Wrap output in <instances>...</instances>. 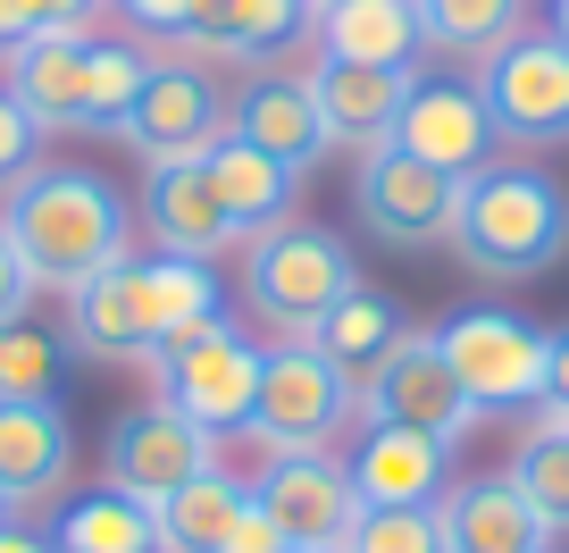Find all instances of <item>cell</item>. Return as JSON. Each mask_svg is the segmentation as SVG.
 Returning <instances> with one entry per match:
<instances>
[{"mask_svg": "<svg viewBox=\"0 0 569 553\" xmlns=\"http://www.w3.org/2000/svg\"><path fill=\"white\" fill-rule=\"evenodd\" d=\"M436 344H445L469 411H536L545 403V353H552L545 327L511 319V310H461V319L436 327Z\"/></svg>", "mask_w": 569, "mask_h": 553, "instance_id": "cell-9", "label": "cell"}, {"mask_svg": "<svg viewBox=\"0 0 569 553\" xmlns=\"http://www.w3.org/2000/svg\"><path fill=\"white\" fill-rule=\"evenodd\" d=\"M310 9H327V0H310Z\"/></svg>", "mask_w": 569, "mask_h": 553, "instance_id": "cell-42", "label": "cell"}, {"mask_svg": "<svg viewBox=\"0 0 569 553\" xmlns=\"http://www.w3.org/2000/svg\"><path fill=\"white\" fill-rule=\"evenodd\" d=\"M352 210L377 244L393 251H427V244H452V210H461V177L410 160V151H360V177H352Z\"/></svg>", "mask_w": 569, "mask_h": 553, "instance_id": "cell-10", "label": "cell"}, {"mask_svg": "<svg viewBox=\"0 0 569 553\" xmlns=\"http://www.w3.org/2000/svg\"><path fill=\"white\" fill-rule=\"evenodd\" d=\"M302 85H310V101H319L327 144L386 151V144H393V126H402L410 85H419V68H360V59H319Z\"/></svg>", "mask_w": 569, "mask_h": 553, "instance_id": "cell-15", "label": "cell"}, {"mask_svg": "<svg viewBox=\"0 0 569 553\" xmlns=\"http://www.w3.org/2000/svg\"><path fill=\"white\" fill-rule=\"evenodd\" d=\"M445 553H552V529L511 478H461L436 503Z\"/></svg>", "mask_w": 569, "mask_h": 553, "instance_id": "cell-19", "label": "cell"}, {"mask_svg": "<svg viewBox=\"0 0 569 553\" xmlns=\"http://www.w3.org/2000/svg\"><path fill=\"white\" fill-rule=\"evenodd\" d=\"M360 419H369V428L436 436V445H461L469 436L478 411H469V394H461V377H452L436 327H402V336H393V353L360 377Z\"/></svg>", "mask_w": 569, "mask_h": 553, "instance_id": "cell-8", "label": "cell"}, {"mask_svg": "<svg viewBox=\"0 0 569 553\" xmlns=\"http://www.w3.org/2000/svg\"><path fill=\"white\" fill-rule=\"evenodd\" d=\"M260 344L243 336L234 319H218V327H201V336H184V344H168L160 361H151V377H160V403L177 411L184 428H201L218 445V436H234V428H251V403H260Z\"/></svg>", "mask_w": 569, "mask_h": 553, "instance_id": "cell-6", "label": "cell"}, {"mask_svg": "<svg viewBox=\"0 0 569 553\" xmlns=\"http://www.w3.org/2000/svg\"><path fill=\"white\" fill-rule=\"evenodd\" d=\"M59 369H68V336L42 319L0 327V403H59Z\"/></svg>", "mask_w": 569, "mask_h": 553, "instance_id": "cell-29", "label": "cell"}, {"mask_svg": "<svg viewBox=\"0 0 569 553\" xmlns=\"http://www.w3.org/2000/svg\"><path fill=\"white\" fill-rule=\"evenodd\" d=\"M545 34H561V42H569V0H552V9H545Z\"/></svg>", "mask_w": 569, "mask_h": 553, "instance_id": "cell-40", "label": "cell"}, {"mask_svg": "<svg viewBox=\"0 0 569 553\" xmlns=\"http://www.w3.org/2000/svg\"><path fill=\"white\" fill-rule=\"evenodd\" d=\"M343 294H360L352 251L327 227H302V218H284L277 235H260L251 260H243V303L260 310L284 344H310V327H319Z\"/></svg>", "mask_w": 569, "mask_h": 553, "instance_id": "cell-4", "label": "cell"}, {"mask_svg": "<svg viewBox=\"0 0 569 553\" xmlns=\"http://www.w3.org/2000/svg\"><path fill=\"white\" fill-rule=\"evenodd\" d=\"M528 26V0H419V34L427 51H452V59H486Z\"/></svg>", "mask_w": 569, "mask_h": 553, "instance_id": "cell-28", "label": "cell"}, {"mask_svg": "<svg viewBox=\"0 0 569 553\" xmlns=\"http://www.w3.org/2000/svg\"><path fill=\"white\" fill-rule=\"evenodd\" d=\"M452 251L486 286H528L569 260V194L545 168H478L452 210Z\"/></svg>", "mask_w": 569, "mask_h": 553, "instance_id": "cell-3", "label": "cell"}, {"mask_svg": "<svg viewBox=\"0 0 569 553\" xmlns=\"http://www.w3.org/2000/svg\"><path fill=\"white\" fill-rule=\"evenodd\" d=\"M84 59H92V34H34V42L9 51L0 92H9L42 135H68V126H84Z\"/></svg>", "mask_w": 569, "mask_h": 553, "instance_id": "cell-21", "label": "cell"}, {"mask_svg": "<svg viewBox=\"0 0 569 553\" xmlns=\"http://www.w3.org/2000/svg\"><path fill=\"white\" fill-rule=\"evenodd\" d=\"M360 386L319 361L310 344H277L260 361V403H251V436L268 453H336V436L352 428Z\"/></svg>", "mask_w": 569, "mask_h": 553, "instance_id": "cell-7", "label": "cell"}, {"mask_svg": "<svg viewBox=\"0 0 569 553\" xmlns=\"http://www.w3.org/2000/svg\"><path fill=\"white\" fill-rule=\"evenodd\" d=\"M0 235L18 244L34 294H76L101 268L134 260V210L92 168H26L0 201Z\"/></svg>", "mask_w": 569, "mask_h": 553, "instance_id": "cell-1", "label": "cell"}, {"mask_svg": "<svg viewBox=\"0 0 569 553\" xmlns=\"http://www.w3.org/2000/svg\"><path fill=\"white\" fill-rule=\"evenodd\" d=\"M502 478H511L519 495L545 512L552 536H569V428H545V419H536V428L519 436V453H511V470H502Z\"/></svg>", "mask_w": 569, "mask_h": 553, "instance_id": "cell-30", "label": "cell"}, {"mask_svg": "<svg viewBox=\"0 0 569 553\" xmlns=\"http://www.w3.org/2000/svg\"><path fill=\"white\" fill-rule=\"evenodd\" d=\"M0 553H51V536L18 529V520H0Z\"/></svg>", "mask_w": 569, "mask_h": 553, "instance_id": "cell-39", "label": "cell"}, {"mask_svg": "<svg viewBox=\"0 0 569 553\" xmlns=\"http://www.w3.org/2000/svg\"><path fill=\"white\" fill-rule=\"evenodd\" d=\"M419 0H327L319 9V59H360V68H419Z\"/></svg>", "mask_w": 569, "mask_h": 553, "instance_id": "cell-23", "label": "cell"}, {"mask_svg": "<svg viewBox=\"0 0 569 553\" xmlns=\"http://www.w3.org/2000/svg\"><path fill=\"white\" fill-rule=\"evenodd\" d=\"M393 336H402V310H393V294H369V286H360V294H343V303L327 310L319 327H310V353L336 361V369L360 386V377H369L377 361L393 353Z\"/></svg>", "mask_w": 569, "mask_h": 553, "instance_id": "cell-26", "label": "cell"}, {"mask_svg": "<svg viewBox=\"0 0 569 553\" xmlns=\"http://www.w3.org/2000/svg\"><path fill=\"white\" fill-rule=\"evenodd\" d=\"M201 470H218V445L201 428H184L160 394L109 419V486H118L126 503H168L184 478H201Z\"/></svg>", "mask_w": 569, "mask_h": 553, "instance_id": "cell-12", "label": "cell"}, {"mask_svg": "<svg viewBox=\"0 0 569 553\" xmlns=\"http://www.w3.org/2000/svg\"><path fill=\"white\" fill-rule=\"evenodd\" d=\"M393 151H410V160L445 168V177H478L486 160H495V126H486V101L478 85H461V76H419L402 101V126H393Z\"/></svg>", "mask_w": 569, "mask_h": 553, "instance_id": "cell-14", "label": "cell"}, {"mask_svg": "<svg viewBox=\"0 0 569 553\" xmlns=\"http://www.w3.org/2000/svg\"><path fill=\"white\" fill-rule=\"evenodd\" d=\"M109 9H126L142 34H177L184 26V0H109Z\"/></svg>", "mask_w": 569, "mask_h": 553, "instance_id": "cell-38", "label": "cell"}, {"mask_svg": "<svg viewBox=\"0 0 569 553\" xmlns=\"http://www.w3.org/2000/svg\"><path fill=\"white\" fill-rule=\"evenodd\" d=\"M227 319V294L201 260H118L68 294V344L92 361H160L168 344Z\"/></svg>", "mask_w": 569, "mask_h": 553, "instance_id": "cell-2", "label": "cell"}, {"mask_svg": "<svg viewBox=\"0 0 569 553\" xmlns=\"http://www.w3.org/2000/svg\"><path fill=\"white\" fill-rule=\"evenodd\" d=\"M26 303H34V277H26L18 244L0 235V327H9V319H26Z\"/></svg>", "mask_w": 569, "mask_h": 553, "instance_id": "cell-36", "label": "cell"}, {"mask_svg": "<svg viewBox=\"0 0 569 553\" xmlns=\"http://www.w3.org/2000/svg\"><path fill=\"white\" fill-rule=\"evenodd\" d=\"M251 503L277 520V536H284L293 553H310V545L343 553V536H352V520H360L352 470H343L336 453H268Z\"/></svg>", "mask_w": 569, "mask_h": 553, "instance_id": "cell-11", "label": "cell"}, {"mask_svg": "<svg viewBox=\"0 0 569 553\" xmlns=\"http://www.w3.org/2000/svg\"><path fill=\"white\" fill-rule=\"evenodd\" d=\"M51 553H160V520L151 503H126L118 486H101L51 520Z\"/></svg>", "mask_w": 569, "mask_h": 553, "instance_id": "cell-27", "label": "cell"}, {"mask_svg": "<svg viewBox=\"0 0 569 553\" xmlns=\"http://www.w3.org/2000/svg\"><path fill=\"white\" fill-rule=\"evenodd\" d=\"M34 160H42V126L26 118V109L9 101V92H0V185H18Z\"/></svg>", "mask_w": 569, "mask_h": 553, "instance_id": "cell-33", "label": "cell"}, {"mask_svg": "<svg viewBox=\"0 0 569 553\" xmlns=\"http://www.w3.org/2000/svg\"><path fill=\"white\" fill-rule=\"evenodd\" d=\"M536 419H545V428H569V327L545 353V403H536Z\"/></svg>", "mask_w": 569, "mask_h": 553, "instance_id": "cell-34", "label": "cell"}, {"mask_svg": "<svg viewBox=\"0 0 569 553\" xmlns=\"http://www.w3.org/2000/svg\"><path fill=\"white\" fill-rule=\"evenodd\" d=\"M218 553H293V545L277 536V520H268L260 503H243V512H234V529H227V545H218Z\"/></svg>", "mask_w": 569, "mask_h": 553, "instance_id": "cell-35", "label": "cell"}, {"mask_svg": "<svg viewBox=\"0 0 569 553\" xmlns=\"http://www.w3.org/2000/svg\"><path fill=\"white\" fill-rule=\"evenodd\" d=\"M142 227H151V244H160L168 260H201V268L243 244L234 218L218 210V185H210L201 160H160L142 177Z\"/></svg>", "mask_w": 569, "mask_h": 553, "instance_id": "cell-16", "label": "cell"}, {"mask_svg": "<svg viewBox=\"0 0 569 553\" xmlns=\"http://www.w3.org/2000/svg\"><path fill=\"white\" fill-rule=\"evenodd\" d=\"M218 135H227V92L201 68H160V59H151V76H142L134 109H126V126H118V144L160 168V160H201Z\"/></svg>", "mask_w": 569, "mask_h": 553, "instance_id": "cell-13", "label": "cell"}, {"mask_svg": "<svg viewBox=\"0 0 569 553\" xmlns=\"http://www.w3.org/2000/svg\"><path fill=\"white\" fill-rule=\"evenodd\" d=\"M310 553H327V545H310Z\"/></svg>", "mask_w": 569, "mask_h": 553, "instance_id": "cell-43", "label": "cell"}, {"mask_svg": "<svg viewBox=\"0 0 569 553\" xmlns=\"http://www.w3.org/2000/svg\"><path fill=\"white\" fill-rule=\"evenodd\" d=\"M0 520H9V495H0Z\"/></svg>", "mask_w": 569, "mask_h": 553, "instance_id": "cell-41", "label": "cell"}, {"mask_svg": "<svg viewBox=\"0 0 569 553\" xmlns=\"http://www.w3.org/2000/svg\"><path fill=\"white\" fill-rule=\"evenodd\" d=\"M310 0H184L177 42H193L201 59H284L310 34Z\"/></svg>", "mask_w": 569, "mask_h": 553, "instance_id": "cell-18", "label": "cell"}, {"mask_svg": "<svg viewBox=\"0 0 569 553\" xmlns=\"http://www.w3.org/2000/svg\"><path fill=\"white\" fill-rule=\"evenodd\" d=\"M343 470H352L360 512H436L445 478H452V445L410 436V428H369Z\"/></svg>", "mask_w": 569, "mask_h": 553, "instance_id": "cell-17", "label": "cell"}, {"mask_svg": "<svg viewBox=\"0 0 569 553\" xmlns=\"http://www.w3.org/2000/svg\"><path fill=\"white\" fill-rule=\"evenodd\" d=\"M68 478H76L68 411L59 403H0V495H9V512L68 495Z\"/></svg>", "mask_w": 569, "mask_h": 553, "instance_id": "cell-20", "label": "cell"}, {"mask_svg": "<svg viewBox=\"0 0 569 553\" xmlns=\"http://www.w3.org/2000/svg\"><path fill=\"white\" fill-rule=\"evenodd\" d=\"M478 101H486V126L495 144H519V151H561L569 144V42L545 34V26H519L502 51L478 59Z\"/></svg>", "mask_w": 569, "mask_h": 553, "instance_id": "cell-5", "label": "cell"}, {"mask_svg": "<svg viewBox=\"0 0 569 553\" xmlns=\"http://www.w3.org/2000/svg\"><path fill=\"white\" fill-rule=\"evenodd\" d=\"M142 76H151V59H142L134 42H118V34L92 42V59H84V126H92V135H118V126H126Z\"/></svg>", "mask_w": 569, "mask_h": 553, "instance_id": "cell-31", "label": "cell"}, {"mask_svg": "<svg viewBox=\"0 0 569 553\" xmlns=\"http://www.w3.org/2000/svg\"><path fill=\"white\" fill-rule=\"evenodd\" d=\"M26 9H34L42 34H84V26L109 9V0H26Z\"/></svg>", "mask_w": 569, "mask_h": 553, "instance_id": "cell-37", "label": "cell"}, {"mask_svg": "<svg viewBox=\"0 0 569 553\" xmlns=\"http://www.w3.org/2000/svg\"><path fill=\"white\" fill-rule=\"evenodd\" d=\"M227 135H243L251 151L284 160L293 177H302V168L327 151L319 101H310V85H293V76H260L251 92H234V101H227Z\"/></svg>", "mask_w": 569, "mask_h": 553, "instance_id": "cell-22", "label": "cell"}, {"mask_svg": "<svg viewBox=\"0 0 569 553\" xmlns=\"http://www.w3.org/2000/svg\"><path fill=\"white\" fill-rule=\"evenodd\" d=\"M201 168H210L218 185V210L234 218V235H277L284 218H293V168L268 160V151H251L243 135H218L210 151H201Z\"/></svg>", "mask_w": 569, "mask_h": 553, "instance_id": "cell-24", "label": "cell"}, {"mask_svg": "<svg viewBox=\"0 0 569 553\" xmlns=\"http://www.w3.org/2000/svg\"><path fill=\"white\" fill-rule=\"evenodd\" d=\"M243 503H251V486L227 478V470H201V478H184L168 503H151V520H160V553H218Z\"/></svg>", "mask_w": 569, "mask_h": 553, "instance_id": "cell-25", "label": "cell"}, {"mask_svg": "<svg viewBox=\"0 0 569 553\" xmlns=\"http://www.w3.org/2000/svg\"><path fill=\"white\" fill-rule=\"evenodd\" d=\"M343 553H445V529L436 512H360Z\"/></svg>", "mask_w": 569, "mask_h": 553, "instance_id": "cell-32", "label": "cell"}]
</instances>
